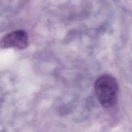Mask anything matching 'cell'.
<instances>
[{"instance_id": "1", "label": "cell", "mask_w": 132, "mask_h": 132, "mask_svg": "<svg viewBox=\"0 0 132 132\" xmlns=\"http://www.w3.org/2000/svg\"><path fill=\"white\" fill-rule=\"evenodd\" d=\"M94 89L98 102L104 108H111L117 103L119 86L113 76L104 74L97 77Z\"/></svg>"}, {"instance_id": "2", "label": "cell", "mask_w": 132, "mask_h": 132, "mask_svg": "<svg viewBox=\"0 0 132 132\" xmlns=\"http://www.w3.org/2000/svg\"><path fill=\"white\" fill-rule=\"evenodd\" d=\"M28 44L27 34L23 30H17L9 33L0 40L1 48L13 47L19 50H23L27 48Z\"/></svg>"}]
</instances>
